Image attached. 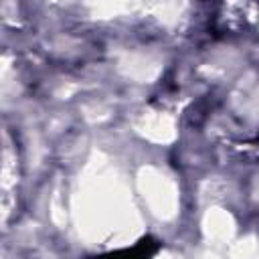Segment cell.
Returning <instances> with one entry per match:
<instances>
[{"mask_svg":"<svg viewBox=\"0 0 259 259\" xmlns=\"http://www.w3.org/2000/svg\"><path fill=\"white\" fill-rule=\"evenodd\" d=\"M158 241L156 239H152V237H142L132 249H127V253H132V255H140V257H150V255H154L156 251H158Z\"/></svg>","mask_w":259,"mask_h":259,"instance_id":"1","label":"cell"}]
</instances>
